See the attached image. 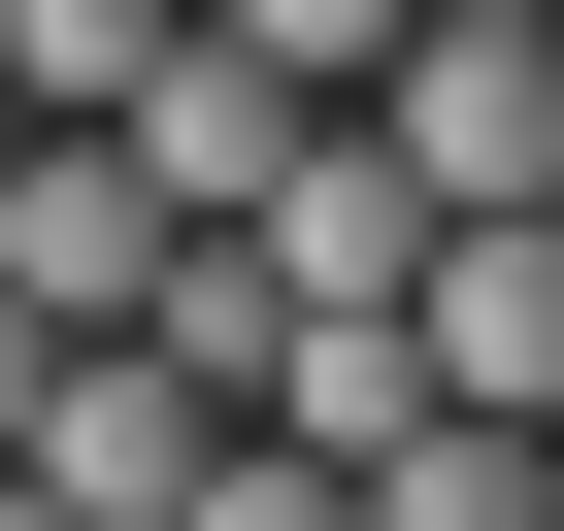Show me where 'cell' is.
I'll return each mask as SVG.
<instances>
[{
	"label": "cell",
	"instance_id": "cell-1",
	"mask_svg": "<svg viewBox=\"0 0 564 531\" xmlns=\"http://www.w3.org/2000/svg\"><path fill=\"white\" fill-rule=\"evenodd\" d=\"M399 166H432V232L465 199H564V34H531V0H432V34H399V100H366Z\"/></svg>",
	"mask_w": 564,
	"mask_h": 531
},
{
	"label": "cell",
	"instance_id": "cell-9",
	"mask_svg": "<svg viewBox=\"0 0 564 531\" xmlns=\"http://www.w3.org/2000/svg\"><path fill=\"white\" fill-rule=\"evenodd\" d=\"M199 531H366V465H300V432H232V465H199Z\"/></svg>",
	"mask_w": 564,
	"mask_h": 531
},
{
	"label": "cell",
	"instance_id": "cell-5",
	"mask_svg": "<svg viewBox=\"0 0 564 531\" xmlns=\"http://www.w3.org/2000/svg\"><path fill=\"white\" fill-rule=\"evenodd\" d=\"M300 67H265V34H166V100H133V166H166V232H232V199H300Z\"/></svg>",
	"mask_w": 564,
	"mask_h": 531
},
{
	"label": "cell",
	"instance_id": "cell-11",
	"mask_svg": "<svg viewBox=\"0 0 564 531\" xmlns=\"http://www.w3.org/2000/svg\"><path fill=\"white\" fill-rule=\"evenodd\" d=\"M0 531H67V498H34V465H0Z\"/></svg>",
	"mask_w": 564,
	"mask_h": 531
},
{
	"label": "cell",
	"instance_id": "cell-6",
	"mask_svg": "<svg viewBox=\"0 0 564 531\" xmlns=\"http://www.w3.org/2000/svg\"><path fill=\"white\" fill-rule=\"evenodd\" d=\"M166 34H199V0H0V100H34V133H133Z\"/></svg>",
	"mask_w": 564,
	"mask_h": 531
},
{
	"label": "cell",
	"instance_id": "cell-12",
	"mask_svg": "<svg viewBox=\"0 0 564 531\" xmlns=\"http://www.w3.org/2000/svg\"><path fill=\"white\" fill-rule=\"evenodd\" d=\"M0 166H34V100H0Z\"/></svg>",
	"mask_w": 564,
	"mask_h": 531
},
{
	"label": "cell",
	"instance_id": "cell-4",
	"mask_svg": "<svg viewBox=\"0 0 564 531\" xmlns=\"http://www.w3.org/2000/svg\"><path fill=\"white\" fill-rule=\"evenodd\" d=\"M432 399L564 432V199H465V232H432Z\"/></svg>",
	"mask_w": 564,
	"mask_h": 531
},
{
	"label": "cell",
	"instance_id": "cell-3",
	"mask_svg": "<svg viewBox=\"0 0 564 531\" xmlns=\"http://www.w3.org/2000/svg\"><path fill=\"white\" fill-rule=\"evenodd\" d=\"M199 465H232V399H199L166 333H100V366L34 399V498H67V531H199Z\"/></svg>",
	"mask_w": 564,
	"mask_h": 531
},
{
	"label": "cell",
	"instance_id": "cell-10",
	"mask_svg": "<svg viewBox=\"0 0 564 531\" xmlns=\"http://www.w3.org/2000/svg\"><path fill=\"white\" fill-rule=\"evenodd\" d=\"M67 366H100V333H67V300H0V465H34V399H67Z\"/></svg>",
	"mask_w": 564,
	"mask_h": 531
},
{
	"label": "cell",
	"instance_id": "cell-7",
	"mask_svg": "<svg viewBox=\"0 0 564 531\" xmlns=\"http://www.w3.org/2000/svg\"><path fill=\"white\" fill-rule=\"evenodd\" d=\"M366 531H564V432H498V399H432V432L366 465Z\"/></svg>",
	"mask_w": 564,
	"mask_h": 531
},
{
	"label": "cell",
	"instance_id": "cell-2",
	"mask_svg": "<svg viewBox=\"0 0 564 531\" xmlns=\"http://www.w3.org/2000/svg\"><path fill=\"white\" fill-rule=\"evenodd\" d=\"M166 266H199V232H166V166H133V133H34V166H0V300L166 333Z\"/></svg>",
	"mask_w": 564,
	"mask_h": 531
},
{
	"label": "cell",
	"instance_id": "cell-8",
	"mask_svg": "<svg viewBox=\"0 0 564 531\" xmlns=\"http://www.w3.org/2000/svg\"><path fill=\"white\" fill-rule=\"evenodd\" d=\"M199 34H265L300 100H399V34H432V0H199Z\"/></svg>",
	"mask_w": 564,
	"mask_h": 531
},
{
	"label": "cell",
	"instance_id": "cell-13",
	"mask_svg": "<svg viewBox=\"0 0 564 531\" xmlns=\"http://www.w3.org/2000/svg\"><path fill=\"white\" fill-rule=\"evenodd\" d=\"M531 34H564V0H531Z\"/></svg>",
	"mask_w": 564,
	"mask_h": 531
}]
</instances>
